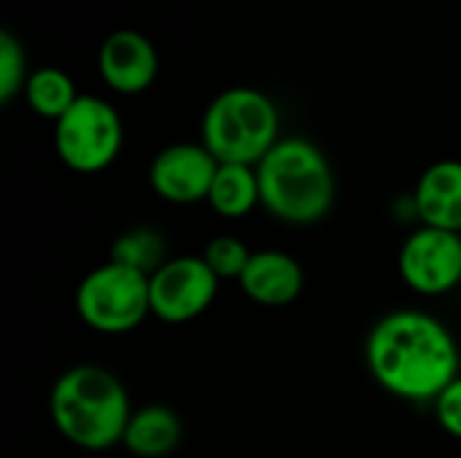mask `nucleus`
<instances>
[{"label": "nucleus", "instance_id": "nucleus-1", "mask_svg": "<svg viewBox=\"0 0 461 458\" xmlns=\"http://www.w3.org/2000/svg\"><path fill=\"white\" fill-rule=\"evenodd\" d=\"M375 383L405 402H435L461 373L451 329L424 310H394L375 321L365 343Z\"/></svg>", "mask_w": 461, "mask_h": 458}, {"label": "nucleus", "instance_id": "nucleus-2", "mask_svg": "<svg viewBox=\"0 0 461 458\" xmlns=\"http://www.w3.org/2000/svg\"><path fill=\"white\" fill-rule=\"evenodd\" d=\"M49 413L57 432L76 448L108 451L124 440L132 402L124 383L100 364H76L51 386Z\"/></svg>", "mask_w": 461, "mask_h": 458}, {"label": "nucleus", "instance_id": "nucleus-3", "mask_svg": "<svg viewBox=\"0 0 461 458\" xmlns=\"http://www.w3.org/2000/svg\"><path fill=\"white\" fill-rule=\"evenodd\" d=\"M262 208L284 224L311 227L335 205V173L308 138H281L257 165Z\"/></svg>", "mask_w": 461, "mask_h": 458}, {"label": "nucleus", "instance_id": "nucleus-4", "mask_svg": "<svg viewBox=\"0 0 461 458\" xmlns=\"http://www.w3.org/2000/svg\"><path fill=\"white\" fill-rule=\"evenodd\" d=\"M281 116L276 103L251 86L224 89L211 100L203 116V146L219 165H259L281 140Z\"/></svg>", "mask_w": 461, "mask_h": 458}, {"label": "nucleus", "instance_id": "nucleus-5", "mask_svg": "<svg viewBox=\"0 0 461 458\" xmlns=\"http://www.w3.org/2000/svg\"><path fill=\"white\" fill-rule=\"evenodd\" d=\"M76 313L100 335H127L151 316V278L108 259L81 278Z\"/></svg>", "mask_w": 461, "mask_h": 458}, {"label": "nucleus", "instance_id": "nucleus-6", "mask_svg": "<svg viewBox=\"0 0 461 458\" xmlns=\"http://www.w3.org/2000/svg\"><path fill=\"white\" fill-rule=\"evenodd\" d=\"M124 127L116 108L95 94H81L73 108L54 121V151L73 173H100L122 151Z\"/></svg>", "mask_w": 461, "mask_h": 458}, {"label": "nucleus", "instance_id": "nucleus-7", "mask_svg": "<svg viewBox=\"0 0 461 458\" xmlns=\"http://www.w3.org/2000/svg\"><path fill=\"white\" fill-rule=\"evenodd\" d=\"M397 270L402 283L421 297H440L461 283V235L419 227L400 248Z\"/></svg>", "mask_w": 461, "mask_h": 458}, {"label": "nucleus", "instance_id": "nucleus-8", "mask_svg": "<svg viewBox=\"0 0 461 458\" xmlns=\"http://www.w3.org/2000/svg\"><path fill=\"white\" fill-rule=\"evenodd\" d=\"M219 283L203 256H173L151 275V316L186 324L216 302Z\"/></svg>", "mask_w": 461, "mask_h": 458}, {"label": "nucleus", "instance_id": "nucleus-9", "mask_svg": "<svg viewBox=\"0 0 461 458\" xmlns=\"http://www.w3.org/2000/svg\"><path fill=\"white\" fill-rule=\"evenodd\" d=\"M216 170L219 159L203 143H173L154 157L149 184L157 197L173 205L208 202Z\"/></svg>", "mask_w": 461, "mask_h": 458}, {"label": "nucleus", "instance_id": "nucleus-10", "mask_svg": "<svg viewBox=\"0 0 461 458\" xmlns=\"http://www.w3.org/2000/svg\"><path fill=\"white\" fill-rule=\"evenodd\" d=\"M100 78L119 94L146 92L159 70L154 43L138 30H113L97 51Z\"/></svg>", "mask_w": 461, "mask_h": 458}, {"label": "nucleus", "instance_id": "nucleus-11", "mask_svg": "<svg viewBox=\"0 0 461 458\" xmlns=\"http://www.w3.org/2000/svg\"><path fill=\"white\" fill-rule=\"evenodd\" d=\"M238 283L251 302L262 308H286L303 294L305 273L292 254L265 248L251 254V262Z\"/></svg>", "mask_w": 461, "mask_h": 458}, {"label": "nucleus", "instance_id": "nucleus-12", "mask_svg": "<svg viewBox=\"0 0 461 458\" xmlns=\"http://www.w3.org/2000/svg\"><path fill=\"white\" fill-rule=\"evenodd\" d=\"M413 208L421 219V227L461 232L459 159H440L421 173L413 189Z\"/></svg>", "mask_w": 461, "mask_h": 458}, {"label": "nucleus", "instance_id": "nucleus-13", "mask_svg": "<svg viewBox=\"0 0 461 458\" xmlns=\"http://www.w3.org/2000/svg\"><path fill=\"white\" fill-rule=\"evenodd\" d=\"M184 437L178 413L167 405L138 408L127 424L122 445L135 458H167Z\"/></svg>", "mask_w": 461, "mask_h": 458}, {"label": "nucleus", "instance_id": "nucleus-14", "mask_svg": "<svg viewBox=\"0 0 461 458\" xmlns=\"http://www.w3.org/2000/svg\"><path fill=\"white\" fill-rule=\"evenodd\" d=\"M208 205L224 219H243L257 205L259 197V175L254 165H219L213 186L208 192Z\"/></svg>", "mask_w": 461, "mask_h": 458}, {"label": "nucleus", "instance_id": "nucleus-15", "mask_svg": "<svg viewBox=\"0 0 461 458\" xmlns=\"http://www.w3.org/2000/svg\"><path fill=\"white\" fill-rule=\"evenodd\" d=\"M22 94L27 105L32 108V113H38L41 119H51V121L62 119L73 108V103L81 97L76 92L73 78L59 67H41L30 73Z\"/></svg>", "mask_w": 461, "mask_h": 458}, {"label": "nucleus", "instance_id": "nucleus-16", "mask_svg": "<svg viewBox=\"0 0 461 458\" xmlns=\"http://www.w3.org/2000/svg\"><path fill=\"white\" fill-rule=\"evenodd\" d=\"M167 243L154 227H135L122 232L111 246V262L146 273L149 278L167 262Z\"/></svg>", "mask_w": 461, "mask_h": 458}, {"label": "nucleus", "instance_id": "nucleus-17", "mask_svg": "<svg viewBox=\"0 0 461 458\" xmlns=\"http://www.w3.org/2000/svg\"><path fill=\"white\" fill-rule=\"evenodd\" d=\"M251 254L249 246L235 238V235H216L205 251H203V259L205 265L213 270V275L219 281H240V275L246 273L249 262H251Z\"/></svg>", "mask_w": 461, "mask_h": 458}, {"label": "nucleus", "instance_id": "nucleus-18", "mask_svg": "<svg viewBox=\"0 0 461 458\" xmlns=\"http://www.w3.org/2000/svg\"><path fill=\"white\" fill-rule=\"evenodd\" d=\"M30 73L24 59V46L16 40L14 32H0V103H11L19 92H24Z\"/></svg>", "mask_w": 461, "mask_h": 458}, {"label": "nucleus", "instance_id": "nucleus-19", "mask_svg": "<svg viewBox=\"0 0 461 458\" xmlns=\"http://www.w3.org/2000/svg\"><path fill=\"white\" fill-rule=\"evenodd\" d=\"M435 405V418L446 435L454 440H461V375L443 389V394L432 402Z\"/></svg>", "mask_w": 461, "mask_h": 458}, {"label": "nucleus", "instance_id": "nucleus-20", "mask_svg": "<svg viewBox=\"0 0 461 458\" xmlns=\"http://www.w3.org/2000/svg\"><path fill=\"white\" fill-rule=\"evenodd\" d=\"M459 235H461V232H459Z\"/></svg>", "mask_w": 461, "mask_h": 458}]
</instances>
